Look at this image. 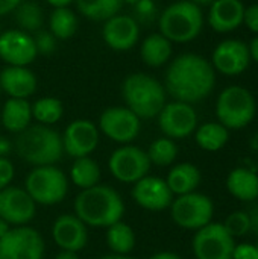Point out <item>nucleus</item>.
<instances>
[{"instance_id":"obj_1","label":"nucleus","mask_w":258,"mask_h":259,"mask_svg":"<svg viewBox=\"0 0 258 259\" xmlns=\"http://www.w3.org/2000/svg\"><path fill=\"white\" fill-rule=\"evenodd\" d=\"M216 85V71L208 59L198 53H182L172 59L166 71V93L184 103H198L208 97Z\"/></svg>"},{"instance_id":"obj_2","label":"nucleus","mask_w":258,"mask_h":259,"mask_svg":"<svg viewBox=\"0 0 258 259\" xmlns=\"http://www.w3.org/2000/svg\"><path fill=\"white\" fill-rule=\"evenodd\" d=\"M75 215L88 228H109L125 215L122 196L108 185H94L75 199Z\"/></svg>"},{"instance_id":"obj_3","label":"nucleus","mask_w":258,"mask_h":259,"mask_svg":"<svg viewBox=\"0 0 258 259\" xmlns=\"http://www.w3.org/2000/svg\"><path fill=\"white\" fill-rule=\"evenodd\" d=\"M17 155L33 167L55 165L62 153V138L50 126L35 124L17 134L14 143Z\"/></svg>"},{"instance_id":"obj_4","label":"nucleus","mask_w":258,"mask_h":259,"mask_svg":"<svg viewBox=\"0 0 258 259\" xmlns=\"http://www.w3.org/2000/svg\"><path fill=\"white\" fill-rule=\"evenodd\" d=\"M126 108L140 120L158 117L166 105V88L146 73H132L122 83Z\"/></svg>"},{"instance_id":"obj_5","label":"nucleus","mask_w":258,"mask_h":259,"mask_svg":"<svg viewBox=\"0 0 258 259\" xmlns=\"http://www.w3.org/2000/svg\"><path fill=\"white\" fill-rule=\"evenodd\" d=\"M160 33L170 42H190L204 27L201 6L192 0H179L169 5L160 15Z\"/></svg>"},{"instance_id":"obj_6","label":"nucleus","mask_w":258,"mask_h":259,"mask_svg":"<svg viewBox=\"0 0 258 259\" xmlns=\"http://www.w3.org/2000/svg\"><path fill=\"white\" fill-rule=\"evenodd\" d=\"M257 103L252 93L243 87L225 88L216 102V115L220 124L230 129H243L255 117Z\"/></svg>"},{"instance_id":"obj_7","label":"nucleus","mask_w":258,"mask_h":259,"mask_svg":"<svg viewBox=\"0 0 258 259\" xmlns=\"http://www.w3.org/2000/svg\"><path fill=\"white\" fill-rule=\"evenodd\" d=\"M24 190L38 205L61 203L68 193V181L56 165L33 167L24 181Z\"/></svg>"},{"instance_id":"obj_8","label":"nucleus","mask_w":258,"mask_h":259,"mask_svg":"<svg viewBox=\"0 0 258 259\" xmlns=\"http://www.w3.org/2000/svg\"><path fill=\"white\" fill-rule=\"evenodd\" d=\"M214 214L213 202L201 193H189L173 199L170 205V217L173 223L187 231H199L211 223Z\"/></svg>"},{"instance_id":"obj_9","label":"nucleus","mask_w":258,"mask_h":259,"mask_svg":"<svg viewBox=\"0 0 258 259\" xmlns=\"http://www.w3.org/2000/svg\"><path fill=\"white\" fill-rule=\"evenodd\" d=\"M151 165L152 164L146 150L131 144H123L122 147L116 149L108 159V168L111 175L119 182L132 185L141 178L148 176Z\"/></svg>"},{"instance_id":"obj_10","label":"nucleus","mask_w":258,"mask_h":259,"mask_svg":"<svg viewBox=\"0 0 258 259\" xmlns=\"http://www.w3.org/2000/svg\"><path fill=\"white\" fill-rule=\"evenodd\" d=\"M192 246L196 259H233L236 240L224 223L211 222L196 231Z\"/></svg>"},{"instance_id":"obj_11","label":"nucleus","mask_w":258,"mask_h":259,"mask_svg":"<svg viewBox=\"0 0 258 259\" xmlns=\"http://www.w3.org/2000/svg\"><path fill=\"white\" fill-rule=\"evenodd\" d=\"M44 240L30 226H14L0 238V259H43Z\"/></svg>"},{"instance_id":"obj_12","label":"nucleus","mask_w":258,"mask_h":259,"mask_svg":"<svg viewBox=\"0 0 258 259\" xmlns=\"http://www.w3.org/2000/svg\"><path fill=\"white\" fill-rule=\"evenodd\" d=\"M140 121L141 120L126 106H111L100 114L99 131L116 143L129 144L140 134Z\"/></svg>"},{"instance_id":"obj_13","label":"nucleus","mask_w":258,"mask_h":259,"mask_svg":"<svg viewBox=\"0 0 258 259\" xmlns=\"http://www.w3.org/2000/svg\"><path fill=\"white\" fill-rule=\"evenodd\" d=\"M158 126L164 137L170 140H182L196 131L198 114L190 103L175 100L166 103L158 114Z\"/></svg>"},{"instance_id":"obj_14","label":"nucleus","mask_w":258,"mask_h":259,"mask_svg":"<svg viewBox=\"0 0 258 259\" xmlns=\"http://www.w3.org/2000/svg\"><path fill=\"white\" fill-rule=\"evenodd\" d=\"M61 138L64 152L75 159L90 156L97 149L100 140L99 127L93 121L84 118L71 121L65 127Z\"/></svg>"},{"instance_id":"obj_15","label":"nucleus","mask_w":258,"mask_h":259,"mask_svg":"<svg viewBox=\"0 0 258 259\" xmlns=\"http://www.w3.org/2000/svg\"><path fill=\"white\" fill-rule=\"evenodd\" d=\"M251 64L248 44L240 39H224L220 41L211 55V65L214 71L225 76H239Z\"/></svg>"},{"instance_id":"obj_16","label":"nucleus","mask_w":258,"mask_h":259,"mask_svg":"<svg viewBox=\"0 0 258 259\" xmlns=\"http://www.w3.org/2000/svg\"><path fill=\"white\" fill-rule=\"evenodd\" d=\"M38 56L30 33L20 29H9L0 33V59L6 65L27 67Z\"/></svg>"},{"instance_id":"obj_17","label":"nucleus","mask_w":258,"mask_h":259,"mask_svg":"<svg viewBox=\"0 0 258 259\" xmlns=\"http://www.w3.org/2000/svg\"><path fill=\"white\" fill-rule=\"evenodd\" d=\"M36 211V203L24 188L6 187L0 190V219L14 226H26Z\"/></svg>"},{"instance_id":"obj_18","label":"nucleus","mask_w":258,"mask_h":259,"mask_svg":"<svg viewBox=\"0 0 258 259\" xmlns=\"http://www.w3.org/2000/svg\"><path fill=\"white\" fill-rule=\"evenodd\" d=\"M131 196L138 206L154 212L170 208L173 202V194L166 181L149 175L134 184Z\"/></svg>"},{"instance_id":"obj_19","label":"nucleus","mask_w":258,"mask_h":259,"mask_svg":"<svg viewBox=\"0 0 258 259\" xmlns=\"http://www.w3.org/2000/svg\"><path fill=\"white\" fill-rule=\"evenodd\" d=\"M102 38L111 50L128 52L137 44L140 38L138 23L131 15L117 14L103 21Z\"/></svg>"},{"instance_id":"obj_20","label":"nucleus","mask_w":258,"mask_h":259,"mask_svg":"<svg viewBox=\"0 0 258 259\" xmlns=\"http://www.w3.org/2000/svg\"><path fill=\"white\" fill-rule=\"evenodd\" d=\"M52 238L61 250H68V252L78 253L88 243L87 226L75 214L59 215L53 222Z\"/></svg>"},{"instance_id":"obj_21","label":"nucleus","mask_w":258,"mask_h":259,"mask_svg":"<svg viewBox=\"0 0 258 259\" xmlns=\"http://www.w3.org/2000/svg\"><path fill=\"white\" fill-rule=\"evenodd\" d=\"M38 87L36 76L27 67L6 65L0 71V88L11 99H27Z\"/></svg>"},{"instance_id":"obj_22","label":"nucleus","mask_w":258,"mask_h":259,"mask_svg":"<svg viewBox=\"0 0 258 259\" xmlns=\"http://www.w3.org/2000/svg\"><path fill=\"white\" fill-rule=\"evenodd\" d=\"M245 6L240 0H214L208 11V24L219 33L236 30L243 24Z\"/></svg>"},{"instance_id":"obj_23","label":"nucleus","mask_w":258,"mask_h":259,"mask_svg":"<svg viewBox=\"0 0 258 259\" xmlns=\"http://www.w3.org/2000/svg\"><path fill=\"white\" fill-rule=\"evenodd\" d=\"M2 124L8 132L20 134L30 126L32 106L27 99H8L2 108Z\"/></svg>"},{"instance_id":"obj_24","label":"nucleus","mask_w":258,"mask_h":259,"mask_svg":"<svg viewBox=\"0 0 258 259\" xmlns=\"http://www.w3.org/2000/svg\"><path fill=\"white\" fill-rule=\"evenodd\" d=\"M227 188L231 196L242 202H254L258 199V176L249 168H234L227 178Z\"/></svg>"},{"instance_id":"obj_25","label":"nucleus","mask_w":258,"mask_h":259,"mask_svg":"<svg viewBox=\"0 0 258 259\" xmlns=\"http://www.w3.org/2000/svg\"><path fill=\"white\" fill-rule=\"evenodd\" d=\"M166 184L172 194L182 196L196 191L201 184V171L196 165L190 162L176 164L167 175Z\"/></svg>"},{"instance_id":"obj_26","label":"nucleus","mask_w":258,"mask_h":259,"mask_svg":"<svg viewBox=\"0 0 258 259\" xmlns=\"http://www.w3.org/2000/svg\"><path fill=\"white\" fill-rule=\"evenodd\" d=\"M172 42L160 32L148 35L140 47L141 61L154 68L167 64L172 58Z\"/></svg>"},{"instance_id":"obj_27","label":"nucleus","mask_w":258,"mask_h":259,"mask_svg":"<svg viewBox=\"0 0 258 259\" xmlns=\"http://www.w3.org/2000/svg\"><path fill=\"white\" fill-rule=\"evenodd\" d=\"M195 140L202 150L217 152L228 143L230 131L219 121H208L196 129Z\"/></svg>"},{"instance_id":"obj_28","label":"nucleus","mask_w":258,"mask_h":259,"mask_svg":"<svg viewBox=\"0 0 258 259\" xmlns=\"http://www.w3.org/2000/svg\"><path fill=\"white\" fill-rule=\"evenodd\" d=\"M78 11L88 20L106 21L120 14L123 0H75Z\"/></svg>"},{"instance_id":"obj_29","label":"nucleus","mask_w":258,"mask_h":259,"mask_svg":"<svg viewBox=\"0 0 258 259\" xmlns=\"http://www.w3.org/2000/svg\"><path fill=\"white\" fill-rule=\"evenodd\" d=\"M106 244L116 255H128L135 246V232L125 222H117L106 228Z\"/></svg>"},{"instance_id":"obj_30","label":"nucleus","mask_w":258,"mask_h":259,"mask_svg":"<svg viewBox=\"0 0 258 259\" xmlns=\"http://www.w3.org/2000/svg\"><path fill=\"white\" fill-rule=\"evenodd\" d=\"M70 179L81 190L91 188L100 181V167L90 156L78 158L70 168Z\"/></svg>"},{"instance_id":"obj_31","label":"nucleus","mask_w":258,"mask_h":259,"mask_svg":"<svg viewBox=\"0 0 258 259\" xmlns=\"http://www.w3.org/2000/svg\"><path fill=\"white\" fill-rule=\"evenodd\" d=\"M49 30L56 39H68L78 30V17L67 8H53L49 17Z\"/></svg>"},{"instance_id":"obj_32","label":"nucleus","mask_w":258,"mask_h":259,"mask_svg":"<svg viewBox=\"0 0 258 259\" xmlns=\"http://www.w3.org/2000/svg\"><path fill=\"white\" fill-rule=\"evenodd\" d=\"M30 106H32V118L43 126L56 124L64 115V105L56 97H41Z\"/></svg>"},{"instance_id":"obj_33","label":"nucleus","mask_w":258,"mask_h":259,"mask_svg":"<svg viewBox=\"0 0 258 259\" xmlns=\"http://www.w3.org/2000/svg\"><path fill=\"white\" fill-rule=\"evenodd\" d=\"M15 20L18 23L20 30L27 32V33H35L43 27V9L40 8V5H36L35 2H21L17 8H15Z\"/></svg>"},{"instance_id":"obj_34","label":"nucleus","mask_w":258,"mask_h":259,"mask_svg":"<svg viewBox=\"0 0 258 259\" xmlns=\"http://www.w3.org/2000/svg\"><path fill=\"white\" fill-rule=\"evenodd\" d=\"M146 153H148L151 164L158 165V167H167L175 162L178 156V147L173 140L163 137V138H157L155 141H152Z\"/></svg>"},{"instance_id":"obj_35","label":"nucleus","mask_w":258,"mask_h":259,"mask_svg":"<svg viewBox=\"0 0 258 259\" xmlns=\"http://www.w3.org/2000/svg\"><path fill=\"white\" fill-rule=\"evenodd\" d=\"M225 229L230 232L231 237H245L251 232V222L246 211H236L230 214L224 223Z\"/></svg>"},{"instance_id":"obj_36","label":"nucleus","mask_w":258,"mask_h":259,"mask_svg":"<svg viewBox=\"0 0 258 259\" xmlns=\"http://www.w3.org/2000/svg\"><path fill=\"white\" fill-rule=\"evenodd\" d=\"M32 38H33V42H35V47H36L38 53L50 55V53L55 52V49H56V38L52 35L50 30L40 29L38 32H35L32 35Z\"/></svg>"},{"instance_id":"obj_37","label":"nucleus","mask_w":258,"mask_h":259,"mask_svg":"<svg viewBox=\"0 0 258 259\" xmlns=\"http://www.w3.org/2000/svg\"><path fill=\"white\" fill-rule=\"evenodd\" d=\"M14 175H15L14 164L8 158L0 156V190L11 185V182L14 181Z\"/></svg>"},{"instance_id":"obj_38","label":"nucleus","mask_w":258,"mask_h":259,"mask_svg":"<svg viewBox=\"0 0 258 259\" xmlns=\"http://www.w3.org/2000/svg\"><path fill=\"white\" fill-rule=\"evenodd\" d=\"M233 259H258L257 246L251 243H240L234 246Z\"/></svg>"},{"instance_id":"obj_39","label":"nucleus","mask_w":258,"mask_h":259,"mask_svg":"<svg viewBox=\"0 0 258 259\" xmlns=\"http://www.w3.org/2000/svg\"><path fill=\"white\" fill-rule=\"evenodd\" d=\"M243 24L254 33H258V3L245 8Z\"/></svg>"},{"instance_id":"obj_40","label":"nucleus","mask_w":258,"mask_h":259,"mask_svg":"<svg viewBox=\"0 0 258 259\" xmlns=\"http://www.w3.org/2000/svg\"><path fill=\"white\" fill-rule=\"evenodd\" d=\"M21 2H23V0H0V17L14 12L15 8H17Z\"/></svg>"},{"instance_id":"obj_41","label":"nucleus","mask_w":258,"mask_h":259,"mask_svg":"<svg viewBox=\"0 0 258 259\" xmlns=\"http://www.w3.org/2000/svg\"><path fill=\"white\" fill-rule=\"evenodd\" d=\"M248 215H249V222H251V231L258 234V205L249 208L248 211Z\"/></svg>"},{"instance_id":"obj_42","label":"nucleus","mask_w":258,"mask_h":259,"mask_svg":"<svg viewBox=\"0 0 258 259\" xmlns=\"http://www.w3.org/2000/svg\"><path fill=\"white\" fill-rule=\"evenodd\" d=\"M11 150H12V143L6 137L0 135V156L8 158V155L11 153Z\"/></svg>"},{"instance_id":"obj_43","label":"nucleus","mask_w":258,"mask_h":259,"mask_svg":"<svg viewBox=\"0 0 258 259\" xmlns=\"http://www.w3.org/2000/svg\"><path fill=\"white\" fill-rule=\"evenodd\" d=\"M135 8L138 9L140 14H152L154 12V3L152 0H140Z\"/></svg>"},{"instance_id":"obj_44","label":"nucleus","mask_w":258,"mask_h":259,"mask_svg":"<svg viewBox=\"0 0 258 259\" xmlns=\"http://www.w3.org/2000/svg\"><path fill=\"white\" fill-rule=\"evenodd\" d=\"M248 49H249L251 61H254V62H257L258 64V36L252 38V41L248 44Z\"/></svg>"},{"instance_id":"obj_45","label":"nucleus","mask_w":258,"mask_h":259,"mask_svg":"<svg viewBox=\"0 0 258 259\" xmlns=\"http://www.w3.org/2000/svg\"><path fill=\"white\" fill-rule=\"evenodd\" d=\"M149 259H181V256L173 252H158V253L152 255Z\"/></svg>"},{"instance_id":"obj_46","label":"nucleus","mask_w":258,"mask_h":259,"mask_svg":"<svg viewBox=\"0 0 258 259\" xmlns=\"http://www.w3.org/2000/svg\"><path fill=\"white\" fill-rule=\"evenodd\" d=\"M50 6L53 8H67L70 6L75 0H46Z\"/></svg>"},{"instance_id":"obj_47","label":"nucleus","mask_w":258,"mask_h":259,"mask_svg":"<svg viewBox=\"0 0 258 259\" xmlns=\"http://www.w3.org/2000/svg\"><path fill=\"white\" fill-rule=\"evenodd\" d=\"M55 259H79L78 253L76 252H68V250H61Z\"/></svg>"},{"instance_id":"obj_48","label":"nucleus","mask_w":258,"mask_h":259,"mask_svg":"<svg viewBox=\"0 0 258 259\" xmlns=\"http://www.w3.org/2000/svg\"><path fill=\"white\" fill-rule=\"evenodd\" d=\"M11 228H12V226H11L9 223H6L3 219H0V238H3V237L11 231Z\"/></svg>"},{"instance_id":"obj_49","label":"nucleus","mask_w":258,"mask_h":259,"mask_svg":"<svg viewBox=\"0 0 258 259\" xmlns=\"http://www.w3.org/2000/svg\"><path fill=\"white\" fill-rule=\"evenodd\" d=\"M100 259H132V258H129L128 255H116V253H109V255L102 256Z\"/></svg>"},{"instance_id":"obj_50","label":"nucleus","mask_w":258,"mask_h":259,"mask_svg":"<svg viewBox=\"0 0 258 259\" xmlns=\"http://www.w3.org/2000/svg\"><path fill=\"white\" fill-rule=\"evenodd\" d=\"M192 2L201 6V5H211V3H213L214 0H192Z\"/></svg>"},{"instance_id":"obj_51","label":"nucleus","mask_w":258,"mask_h":259,"mask_svg":"<svg viewBox=\"0 0 258 259\" xmlns=\"http://www.w3.org/2000/svg\"><path fill=\"white\" fill-rule=\"evenodd\" d=\"M138 2H140V0H123V5L126 3V5H132V6H135Z\"/></svg>"},{"instance_id":"obj_52","label":"nucleus","mask_w":258,"mask_h":259,"mask_svg":"<svg viewBox=\"0 0 258 259\" xmlns=\"http://www.w3.org/2000/svg\"><path fill=\"white\" fill-rule=\"evenodd\" d=\"M0 96H2V88H0Z\"/></svg>"},{"instance_id":"obj_53","label":"nucleus","mask_w":258,"mask_h":259,"mask_svg":"<svg viewBox=\"0 0 258 259\" xmlns=\"http://www.w3.org/2000/svg\"><path fill=\"white\" fill-rule=\"evenodd\" d=\"M257 249H258V246H257Z\"/></svg>"},{"instance_id":"obj_54","label":"nucleus","mask_w":258,"mask_h":259,"mask_svg":"<svg viewBox=\"0 0 258 259\" xmlns=\"http://www.w3.org/2000/svg\"><path fill=\"white\" fill-rule=\"evenodd\" d=\"M0 33H2V32H0Z\"/></svg>"}]
</instances>
